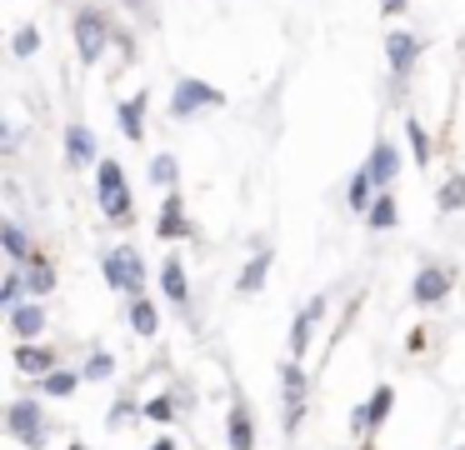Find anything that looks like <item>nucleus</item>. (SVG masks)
Here are the masks:
<instances>
[{
	"label": "nucleus",
	"mask_w": 465,
	"mask_h": 450,
	"mask_svg": "<svg viewBox=\"0 0 465 450\" xmlns=\"http://www.w3.org/2000/svg\"><path fill=\"white\" fill-rule=\"evenodd\" d=\"M71 35H75V55H81V65H95V60L105 55V45H115V25H111V15H105L101 5L75 10Z\"/></svg>",
	"instance_id": "1"
},
{
	"label": "nucleus",
	"mask_w": 465,
	"mask_h": 450,
	"mask_svg": "<svg viewBox=\"0 0 465 450\" xmlns=\"http://www.w3.org/2000/svg\"><path fill=\"white\" fill-rule=\"evenodd\" d=\"M101 275H105V285H111V290H121V295H131V300L145 295V260H141V250H135V245L105 250Z\"/></svg>",
	"instance_id": "2"
},
{
	"label": "nucleus",
	"mask_w": 465,
	"mask_h": 450,
	"mask_svg": "<svg viewBox=\"0 0 465 450\" xmlns=\"http://www.w3.org/2000/svg\"><path fill=\"white\" fill-rule=\"evenodd\" d=\"M5 425H11V435L21 440L25 450H41L45 440H51V420H45V410L35 395H15L11 405H5Z\"/></svg>",
	"instance_id": "3"
},
{
	"label": "nucleus",
	"mask_w": 465,
	"mask_h": 450,
	"mask_svg": "<svg viewBox=\"0 0 465 450\" xmlns=\"http://www.w3.org/2000/svg\"><path fill=\"white\" fill-rule=\"evenodd\" d=\"M221 105H225V90H215L211 80L181 75L171 90V120H195L201 110H221Z\"/></svg>",
	"instance_id": "4"
},
{
	"label": "nucleus",
	"mask_w": 465,
	"mask_h": 450,
	"mask_svg": "<svg viewBox=\"0 0 465 450\" xmlns=\"http://www.w3.org/2000/svg\"><path fill=\"white\" fill-rule=\"evenodd\" d=\"M420 50H425V40L415 35V30H385V60H391L395 85H405V80H411V70H415V60H420Z\"/></svg>",
	"instance_id": "5"
},
{
	"label": "nucleus",
	"mask_w": 465,
	"mask_h": 450,
	"mask_svg": "<svg viewBox=\"0 0 465 450\" xmlns=\"http://www.w3.org/2000/svg\"><path fill=\"white\" fill-rule=\"evenodd\" d=\"M450 290H455V275L445 265H420V270H415V280H411V300H415V305H425V310L440 305Z\"/></svg>",
	"instance_id": "6"
},
{
	"label": "nucleus",
	"mask_w": 465,
	"mask_h": 450,
	"mask_svg": "<svg viewBox=\"0 0 465 450\" xmlns=\"http://www.w3.org/2000/svg\"><path fill=\"white\" fill-rule=\"evenodd\" d=\"M391 405H395V390L391 385H375V395L365 400V405L351 410V435L365 440L375 425H385V420H391Z\"/></svg>",
	"instance_id": "7"
},
{
	"label": "nucleus",
	"mask_w": 465,
	"mask_h": 450,
	"mask_svg": "<svg viewBox=\"0 0 465 450\" xmlns=\"http://www.w3.org/2000/svg\"><path fill=\"white\" fill-rule=\"evenodd\" d=\"M191 230H195V225L185 220L181 190H165V195H161V215H155V235H161V240H185Z\"/></svg>",
	"instance_id": "8"
},
{
	"label": "nucleus",
	"mask_w": 465,
	"mask_h": 450,
	"mask_svg": "<svg viewBox=\"0 0 465 450\" xmlns=\"http://www.w3.org/2000/svg\"><path fill=\"white\" fill-rule=\"evenodd\" d=\"M5 320H11V335L15 340H41L45 325H51V315L41 310V300H21L15 310H5Z\"/></svg>",
	"instance_id": "9"
},
{
	"label": "nucleus",
	"mask_w": 465,
	"mask_h": 450,
	"mask_svg": "<svg viewBox=\"0 0 465 450\" xmlns=\"http://www.w3.org/2000/svg\"><path fill=\"white\" fill-rule=\"evenodd\" d=\"M325 320V295H315V300H305L301 305V315H295V325H291V355L301 360L305 350H311V330Z\"/></svg>",
	"instance_id": "10"
},
{
	"label": "nucleus",
	"mask_w": 465,
	"mask_h": 450,
	"mask_svg": "<svg viewBox=\"0 0 465 450\" xmlns=\"http://www.w3.org/2000/svg\"><path fill=\"white\" fill-rule=\"evenodd\" d=\"M95 130L91 125H65V165H101V160H95Z\"/></svg>",
	"instance_id": "11"
},
{
	"label": "nucleus",
	"mask_w": 465,
	"mask_h": 450,
	"mask_svg": "<svg viewBox=\"0 0 465 450\" xmlns=\"http://www.w3.org/2000/svg\"><path fill=\"white\" fill-rule=\"evenodd\" d=\"M145 105H151V95H145V90H135L131 100H121V105H115V125H121L125 140H145Z\"/></svg>",
	"instance_id": "12"
},
{
	"label": "nucleus",
	"mask_w": 465,
	"mask_h": 450,
	"mask_svg": "<svg viewBox=\"0 0 465 450\" xmlns=\"http://www.w3.org/2000/svg\"><path fill=\"white\" fill-rule=\"evenodd\" d=\"M15 370H21V375H35V380H41L45 370H55V350L35 345V340H21V345H15Z\"/></svg>",
	"instance_id": "13"
},
{
	"label": "nucleus",
	"mask_w": 465,
	"mask_h": 450,
	"mask_svg": "<svg viewBox=\"0 0 465 450\" xmlns=\"http://www.w3.org/2000/svg\"><path fill=\"white\" fill-rule=\"evenodd\" d=\"M365 165H371V175H375V185H391L395 175H401V150L391 145V140H375V150H371V160H365Z\"/></svg>",
	"instance_id": "14"
},
{
	"label": "nucleus",
	"mask_w": 465,
	"mask_h": 450,
	"mask_svg": "<svg viewBox=\"0 0 465 450\" xmlns=\"http://www.w3.org/2000/svg\"><path fill=\"white\" fill-rule=\"evenodd\" d=\"M95 200H101V215L111 220V225H131V215H135L131 185H121V190H95Z\"/></svg>",
	"instance_id": "15"
},
{
	"label": "nucleus",
	"mask_w": 465,
	"mask_h": 450,
	"mask_svg": "<svg viewBox=\"0 0 465 450\" xmlns=\"http://www.w3.org/2000/svg\"><path fill=\"white\" fill-rule=\"evenodd\" d=\"M265 275H271V250H255L251 260H245L241 265V280H235V290H241V295H261L265 290Z\"/></svg>",
	"instance_id": "16"
},
{
	"label": "nucleus",
	"mask_w": 465,
	"mask_h": 450,
	"mask_svg": "<svg viewBox=\"0 0 465 450\" xmlns=\"http://www.w3.org/2000/svg\"><path fill=\"white\" fill-rule=\"evenodd\" d=\"M125 315H131V330H135V335H141V340L161 335V305H155V300L135 295V300H131V310H125Z\"/></svg>",
	"instance_id": "17"
},
{
	"label": "nucleus",
	"mask_w": 465,
	"mask_h": 450,
	"mask_svg": "<svg viewBox=\"0 0 465 450\" xmlns=\"http://www.w3.org/2000/svg\"><path fill=\"white\" fill-rule=\"evenodd\" d=\"M375 195H381V185H375L371 165H361V170H355V175H351V185H345V205H351V210H361V215H365Z\"/></svg>",
	"instance_id": "18"
},
{
	"label": "nucleus",
	"mask_w": 465,
	"mask_h": 450,
	"mask_svg": "<svg viewBox=\"0 0 465 450\" xmlns=\"http://www.w3.org/2000/svg\"><path fill=\"white\" fill-rule=\"evenodd\" d=\"M161 290H165V300H175V305H191V280H185L181 260H165L161 265Z\"/></svg>",
	"instance_id": "19"
},
{
	"label": "nucleus",
	"mask_w": 465,
	"mask_h": 450,
	"mask_svg": "<svg viewBox=\"0 0 465 450\" xmlns=\"http://www.w3.org/2000/svg\"><path fill=\"white\" fill-rule=\"evenodd\" d=\"M225 440H231V450H255V420H251V410H231V420H225Z\"/></svg>",
	"instance_id": "20"
},
{
	"label": "nucleus",
	"mask_w": 465,
	"mask_h": 450,
	"mask_svg": "<svg viewBox=\"0 0 465 450\" xmlns=\"http://www.w3.org/2000/svg\"><path fill=\"white\" fill-rule=\"evenodd\" d=\"M25 290H31L35 300H45L55 290V270H51V260H25Z\"/></svg>",
	"instance_id": "21"
},
{
	"label": "nucleus",
	"mask_w": 465,
	"mask_h": 450,
	"mask_svg": "<svg viewBox=\"0 0 465 450\" xmlns=\"http://www.w3.org/2000/svg\"><path fill=\"white\" fill-rule=\"evenodd\" d=\"M81 380H85L81 370H65V365H55V370H45V375H41V395H55V400H65L75 385H81Z\"/></svg>",
	"instance_id": "22"
},
{
	"label": "nucleus",
	"mask_w": 465,
	"mask_h": 450,
	"mask_svg": "<svg viewBox=\"0 0 465 450\" xmlns=\"http://www.w3.org/2000/svg\"><path fill=\"white\" fill-rule=\"evenodd\" d=\"M145 175H151V185H155V190H175V180H181V165H175L171 150H161V155H151Z\"/></svg>",
	"instance_id": "23"
},
{
	"label": "nucleus",
	"mask_w": 465,
	"mask_h": 450,
	"mask_svg": "<svg viewBox=\"0 0 465 450\" xmlns=\"http://www.w3.org/2000/svg\"><path fill=\"white\" fill-rule=\"evenodd\" d=\"M0 245H5V255H11L15 265H25V260H31V235H25L15 220H5V225H0Z\"/></svg>",
	"instance_id": "24"
},
{
	"label": "nucleus",
	"mask_w": 465,
	"mask_h": 450,
	"mask_svg": "<svg viewBox=\"0 0 465 450\" xmlns=\"http://www.w3.org/2000/svg\"><path fill=\"white\" fill-rule=\"evenodd\" d=\"M435 205H440V215H455V210H465V175H445L440 190H435Z\"/></svg>",
	"instance_id": "25"
},
{
	"label": "nucleus",
	"mask_w": 465,
	"mask_h": 450,
	"mask_svg": "<svg viewBox=\"0 0 465 450\" xmlns=\"http://www.w3.org/2000/svg\"><path fill=\"white\" fill-rule=\"evenodd\" d=\"M365 225H371V230H391V225H395V195H391V190H381V195L371 200V210H365Z\"/></svg>",
	"instance_id": "26"
},
{
	"label": "nucleus",
	"mask_w": 465,
	"mask_h": 450,
	"mask_svg": "<svg viewBox=\"0 0 465 450\" xmlns=\"http://www.w3.org/2000/svg\"><path fill=\"white\" fill-rule=\"evenodd\" d=\"M405 140H411V160H415V165H430V135H425V125L415 115H405Z\"/></svg>",
	"instance_id": "27"
},
{
	"label": "nucleus",
	"mask_w": 465,
	"mask_h": 450,
	"mask_svg": "<svg viewBox=\"0 0 465 450\" xmlns=\"http://www.w3.org/2000/svg\"><path fill=\"white\" fill-rule=\"evenodd\" d=\"M281 385H285L281 390L285 400H305V385H311V380H305V370H301V360H295V355L281 365Z\"/></svg>",
	"instance_id": "28"
},
{
	"label": "nucleus",
	"mask_w": 465,
	"mask_h": 450,
	"mask_svg": "<svg viewBox=\"0 0 465 450\" xmlns=\"http://www.w3.org/2000/svg\"><path fill=\"white\" fill-rule=\"evenodd\" d=\"M35 50H41V25H21V30L11 35V55H15V60H31Z\"/></svg>",
	"instance_id": "29"
},
{
	"label": "nucleus",
	"mask_w": 465,
	"mask_h": 450,
	"mask_svg": "<svg viewBox=\"0 0 465 450\" xmlns=\"http://www.w3.org/2000/svg\"><path fill=\"white\" fill-rule=\"evenodd\" d=\"M81 375L85 380H111L115 375V355H111V350H91L85 365H81Z\"/></svg>",
	"instance_id": "30"
},
{
	"label": "nucleus",
	"mask_w": 465,
	"mask_h": 450,
	"mask_svg": "<svg viewBox=\"0 0 465 450\" xmlns=\"http://www.w3.org/2000/svg\"><path fill=\"white\" fill-rule=\"evenodd\" d=\"M121 185H125L121 160H101V165H95V190H121Z\"/></svg>",
	"instance_id": "31"
},
{
	"label": "nucleus",
	"mask_w": 465,
	"mask_h": 450,
	"mask_svg": "<svg viewBox=\"0 0 465 450\" xmlns=\"http://www.w3.org/2000/svg\"><path fill=\"white\" fill-rule=\"evenodd\" d=\"M175 405H181V395H155V400H145L141 415H145V420H155V425H165V420L175 415Z\"/></svg>",
	"instance_id": "32"
},
{
	"label": "nucleus",
	"mask_w": 465,
	"mask_h": 450,
	"mask_svg": "<svg viewBox=\"0 0 465 450\" xmlns=\"http://www.w3.org/2000/svg\"><path fill=\"white\" fill-rule=\"evenodd\" d=\"M21 295H25V270H11V275H5V285H0V305L15 310V305H21Z\"/></svg>",
	"instance_id": "33"
},
{
	"label": "nucleus",
	"mask_w": 465,
	"mask_h": 450,
	"mask_svg": "<svg viewBox=\"0 0 465 450\" xmlns=\"http://www.w3.org/2000/svg\"><path fill=\"white\" fill-rule=\"evenodd\" d=\"M141 410H145V405H135L131 395H121V400L111 405V415H105V425H111V430H121L125 420H131V415H141Z\"/></svg>",
	"instance_id": "34"
},
{
	"label": "nucleus",
	"mask_w": 465,
	"mask_h": 450,
	"mask_svg": "<svg viewBox=\"0 0 465 450\" xmlns=\"http://www.w3.org/2000/svg\"><path fill=\"white\" fill-rule=\"evenodd\" d=\"M305 415V400H285V430H295Z\"/></svg>",
	"instance_id": "35"
},
{
	"label": "nucleus",
	"mask_w": 465,
	"mask_h": 450,
	"mask_svg": "<svg viewBox=\"0 0 465 450\" xmlns=\"http://www.w3.org/2000/svg\"><path fill=\"white\" fill-rule=\"evenodd\" d=\"M0 140H5V150H15V145H21V125H5V130H0Z\"/></svg>",
	"instance_id": "36"
},
{
	"label": "nucleus",
	"mask_w": 465,
	"mask_h": 450,
	"mask_svg": "<svg viewBox=\"0 0 465 450\" xmlns=\"http://www.w3.org/2000/svg\"><path fill=\"white\" fill-rule=\"evenodd\" d=\"M405 5L411 0H381V15H405Z\"/></svg>",
	"instance_id": "37"
},
{
	"label": "nucleus",
	"mask_w": 465,
	"mask_h": 450,
	"mask_svg": "<svg viewBox=\"0 0 465 450\" xmlns=\"http://www.w3.org/2000/svg\"><path fill=\"white\" fill-rule=\"evenodd\" d=\"M151 450H175V440H171V435H161V440H155Z\"/></svg>",
	"instance_id": "38"
},
{
	"label": "nucleus",
	"mask_w": 465,
	"mask_h": 450,
	"mask_svg": "<svg viewBox=\"0 0 465 450\" xmlns=\"http://www.w3.org/2000/svg\"><path fill=\"white\" fill-rule=\"evenodd\" d=\"M361 450H371V445H361Z\"/></svg>",
	"instance_id": "39"
},
{
	"label": "nucleus",
	"mask_w": 465,
	"mask_h": 450,
	"mask_svg": "<svg viewBox=\"0 0 465 450\" xmlns=\"http://www.w3.org/2000/svg\"><path fill=\"white\" fill-rule=\"evenodd\" d=\"M71 450H81V445H71Z\"/></svg>",
	"instance_id": "40"
},
{
	"label": "nucleus",
	"mask_w": 465,
	"mask_h": 450,
	"mask_svg": "<svg viewBox=\"0 0 465 450\" xmlns=\"http://www.w3.org/2000/svg\"><path fill=\"white\" fill-rule=\"evenodd\" d=\"M455 450H465V445H455Z\"/></svg>",
	"instance_id": "41"
}]
</instances>
